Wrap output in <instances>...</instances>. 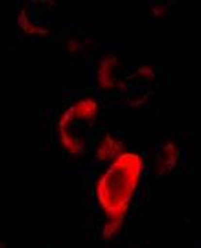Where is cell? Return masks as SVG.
Listing matches in <instances>:
<instances>
[{
    "label": "cell",
    "mask_w": 201,
    "mask_h": 248,
    "mask_svg": "<svg viewBox=\"0 0 201 248\" xmlns=\"http://www.w3.org/2000/svg\"><path fill=\"white\" fill-rule=\"evenodd\" d=\"M144 160L138 153L122 152L107 167L96 184V199L107 216L105 239L117 233L130 209L134 194L140 186Z\"/></svg>",
    "instance_id": "6da1fadb"
},
{
    "label": "cell",
    "mask_w": 201,
    "mask_h": 248,
    "mask_svg": "<svg viewBox=\"0 0 201 248\" xmlns=\"http://www.w3.org/2000/svg\"><path fill=\"white\" fill-rule=\"evenodd\" d=\"M97 112L99 105L92 98H81L65 110L59 122V131L62 143L70 153L82 150L81 134L85 131V125L95 120Z\"/></svg>",
    "instance_id": "7a4b0ae2"
}]
</instances>
